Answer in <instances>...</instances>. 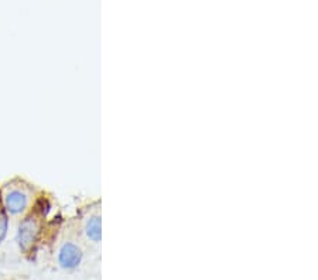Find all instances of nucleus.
Returning a JSON list of instances; mask_svg holds the SVG:
<instances>
[{"mask_svg": "<svg viewBox=\"0 0 318 280\" xmlns=\"http://www.w3.org/2000/svg\"><path fill=\"white\" fill-rule=\"evenodd\" d=\"M38 235V224L37 219L33 216H29L21 221L17 231V242L18 247L23 250H29L34 244L35 238Z\"/></svg>", "mask_w": 318, "mask_h": 280, "instance_id": "1", "label": "nucleus"}, {"mask_svg": "<svg viewBox=\"0 0 318 280\" xmlns=\"http://www.w3.org/2000/svg\"><path fill=\"white\" fill-rule=\"evenodd\" d=\"M81 261L82 252L77 245H74L72 242H67L61 247L58 253V262L64 269H74L81 264Z\"/></svg>", "mask_w": 318, "mask_h": 280, "instance_id": "2", "label": "nucleus"}, {"mask_svg": "<svg viewBox=\"0 0 318 280\" xmlns=\"http://www.w3.org/2000/svg\"><path fill=\"white\" fill-rule=\"evenodd\" d=\"M29 205V197L26 193L20 191V190H12L7 193V196L4 198V207L7 210V213L12 215L21 214Z\"/></svg>", "mask_w": 318, "mask_h": 280, "instance_id": "3", "label": "nucleus"}, {"mask_svg": "<svg viewBox=\"0 0 318 280\" xmlns=\"http://www.w3.org/2000/svg\"><path fill=\"white\" fill-rule=\"evenodd\" d=\"M86 235L91 241L99 242L101 241V218L99 216H92L86 222Z\"/></svg>", "mask_w": 318, "mask_h": 280, "instance_id": "4", "label": "nucleus"}, {"mask_svg": "<svg viewBox=\"0 0 318 280\" xmlns=\"http://www.w3.org/2000/svg\"><path fill=\"white\" fill-rule=\"evenodd\" d=\"M7 230H9V219H7V215L4 214L3 211H0V242L6 238Z\"/></svg>", "mask_w": 318, "mask_h": 280, "instance_id": "5", "label": "nucleus"}]
</instances>
